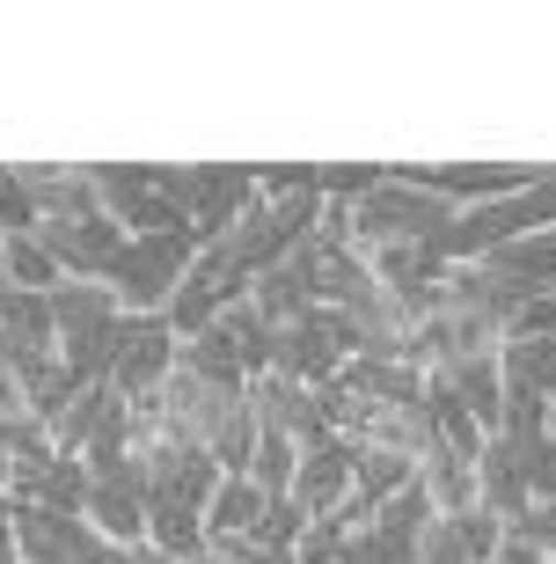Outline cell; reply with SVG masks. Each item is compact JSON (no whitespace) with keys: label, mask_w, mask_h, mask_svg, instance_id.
Listing matches in <instances>:
<instances>
[{"label":"cell","mask_w":556,"mask_h":564,"mask_svg":"<svg viewBox=\"0 0 556 564\" xmlns=\"http://www.w3.org/2000/svg\"><path fill=\"white\" fill-rule=\"evenodd\" d=\"M454 220L461 206L433 198V191L403 184V176H381V184L351 206V250H433L447 264V242H454Z\"/></svg>","instance_id":"obj_1"},{"label":"cell","mask_w":556,"mask_h":564,"mask_svg":"<svg viewBox=\"0 0 556 564\" xmlns=\"http://www.w3.org/2000/svg\"><path fill=\"white\" fill-rule=\"evenodd\" d=\"M44 308H52V345L59 359L74 367L81 381H110V352H118V286L103 279H59V286L44 293Z\"/></svg>","instance_id":"obj_2"},{"label":"cell","mask_w":556,"mask_h":564,"mask_svg":"<svg viewBox=\"0 0 556 564\" xmlns=\"http://www.w3.org/2000/svg\"><path fill=\"white\" fill-rule=\"evenodd\" d=\"M154 191H162L168 206L184 213L198 242L220 235L235 213L257 198V169H212V162H176V169H154Z\"/></svg>","instance_id":"obj_3"},{"label":"cell","mask_w":556,"mask_h":564,"mask_svg":"<svg viewBox=\"0 0 556 564\" xmlns=\"http://www.w3.org/2000/svg\"><path fill=\"white\" fill-rule=\"evenodd\" d=\"M190 257H198V228H184V235H132L124 257H118V272H110V286H118V301L132 315H162L168 293L184 286Z\"/></svg>","instance_id":"obj_4"},{"label":"cell","mask_w":556,"mask_h":564,"mask_svg":"<svg viewBox=\"0 0 556 564\" xmlns=\"http://www.w3.org/2000/svg\"><path fill=\"white\" fill-rule=\"evenodd\" d=\"M351 352H359V345H351V323L315 301L308 315H286V323H279L271 375H293V381H308V389H323V381H337V367H345Z\"/></svg>","instance_id":"obj_5"},{"label":"cell","mask_w":556,"mask_h":564,"mask_svg":"<svg viewBox=\"0 0 556 564\" xmlns=\"http://www.w3.org/2000/svg\"><path fill=\"white\" fill-rule=\"evenodd\" d=\"M124 425H132V403H124L118 381H81L74 403L52 419V447L81 455V462H103V455H124Z\"/></svg>","instance_id":"obj_6"},{"label":"cell","mask_w":556,"mask_h":564,"mask_svg":"<svg viewBox=\"0 0 556 564\" xmlns=\"http://www.w3.org/2000/svg\"><path fill=\"white\" fill-rule=\"evenodd\" d=\"M154 403H162V425H168V433L212 455V440H220L227 419L249 403V389H220V381H198V375H176V367H168L162 389H154Z\"/></svg>","instance_id":"obj_7"},{"label":"cell","mask_w":556,"mask_h":564,"mask_svg":"<svg viewBox=\"0 0 556 564\" xmlns=\"http://www.w3.org/2000/svg\"><path fill=\"white\" fill-rule=\"evenodd\" d=\"M96 206L118 220L124 235H184L190 220L154 191V169H124V162H96Z\"/></svg>","instance_id":"obj_8"},{"label":"cell","mask_w":556,"mask_h":564,"mask_svg":"<svg viewBox=\"0 0 556 564\" xmlns=\"http://www.w3.org/2000/svg\"><path fill=\"white\" fill-rule=\"evenodd\" d=\"M337 242H323V235H308V242H293L271 272L249 279V308L271 315V323H286V315H308L315 301H323V264H330Z\"/></svg>","instance_id":"obj_9"},{"label":"cell","mask_w":556,"mask_h":564,"mask_svg":"<svg viewBox=\"0 0 556 564\" xmlns=\"http://www.w3.org/2000/svg\"><path fill=\"white\" fill-rule=\"evenodd\" d=\"M425 521H433V506H425V491H395V499L373 506L367 528H351L345 543V564H417V543H425Z\"/></svg>","instance_id":"obj_10"},{"label":"cell","mask_w":556,"mask_h":564,"mask_svg":"<svg viewBox=\"0 0 556 564\" xmlns=\"http://www.w3.org/2000/svg\"><path fill=\"white\" fill-rule=\"evenodd\" d=\"M15 550L22 564H118L124 543H103L88 521H66L44 506H15Z\"/></svg>","instance_id":"obj_11"},{"label":"cell","mask_w":556,"mask_h":564,"mask_svg":"<svg viewBox=\"0 0 556 564\" xmlns=\"http://www.w3.org/2000/svg\"><path fill=\"white\" fill-rule=\"evenodd\" d=\"M176 367V330L162 315H118V352H110V381L124 389V403H140L162 389V375Z\"/></svg>","instance_id":"obj_12"},{"label":"cell","mask_w":556,"mask_h":564,"mask_svg":"<svg viewBox=\"0 0 556 564\" xmlns=\"http://www.w3.org/2000/svg\"><path fill=\"white\" fill-rule=\"evenodd\" d=\"M249 411H257V425L264 433H286L301 455H315V447H330V419H323V403H315L308 381H293V375H257L249 381Z\"/></svg>","instance_id":"obj_13"},{"label":"cell","mask_w":556,"mask_h":564,"mask_svg":"<svg viewBox=\"0 0 556 564\" xmlns=\"http://www.w3.org/2000/svg\"><path fill=\"white\" fill-rule=\"evenodd\" d=\"M403 184L433 191V198H447V206H491V198H513L520 184H535L542 169H505V162H447V169H395Z\"/></svg>","instance_id":"obj_14"},{"label":"cell","mask_w":556,"mask_h":564,"mask_svg":"<svg viewBox=\"0 0 556 564\" xmlns=\"http://www.w3.org/2000/svg\"><path fill=\"white\" fill-rule=\"evenodd\" d=\"M52 308H44V293H22V286H0V359H8V375L22 367H37L52 359Z\"/></svg>","instance_id":"obj_15"},{"label":"cell","mask_w":556,"mask_h":564,"mask_svg":"<svg viewBox=\"0 0 556 564\" xmlns=\"http://www.w3.org/2000/svg\"><path fill=\"white\" fill-rule=\"evenodd\" d=\"M308 521H323V513H337V506L351 499V447L345 440H330V447H315V455H301V469H293V491H286Z\"/></svg>","instance_id":"obj_16"},{"label":"cell","mask_w":556,"mask_h":564,"mask_svg":"<svg viewBox=\"0 0 556 564\" xmlns=\"http://www.w3.org/2000/svg\"><path fill=\"white\" fill-rule=\"evenodd\" d=\"M337 389L351 403H425V375H417L411 359H359L351 352L337 367Z\"/></svg>","instance_id":"obj_17"},{"label":"cell","mask_w":556,"mask_h":564,"mask_svg":"<svg viewBox=\"0 0 556 564\" xmlns=\"http://www.w3.org/2000/svg\"><path fill=\"white\" fill-rule=\"evenodd\" d=\"M476 506H483V513H498L505 528L527 513V484H520V462H513V447H505L498 433L476 447Z\"/></svg>","instance_id":"obj_18"},{"label":"cell","mask_w":556,"mask_h":564,"mask_svg":"<svg viewBox=\"0 0 556 564\" xmlns=\"http://www.w3.org/2000/svg\"><path fill=\"white\" fill-rule=\"evenodd\" d=\"M447 375V389L461 397V411H469L483 433H498V419H505V375H498V352H469L454 359V367H439Z\"/></svg>","instance_id":"obj_19"},{"label":"cell","mask_w":556,"mask_h":564,"mask_svg":"<svg viewBox=\"0 0 556 564\" xmlns=\"http://www.w3.org/2000/svg\"><path fill=\"white\" fill-rule=\"evenodd\" d=\"M417 491H425V506L433 513H461V506H476V455H454V447H425L417 455Z\"/></svg>","instance_id":"obj_20"},{"label":"cell","mask_w":556,"mask_h":564,"mask_svg":"<svg viewBox=\"0 0 556 564\" xmlns=\"http://www.w3.org/2000/svg\"><path fill=\"white\" fill-rule=\"evenodd\" d=\"M498 375H505V397L556 403V337H513V345H498Z\"/></svg>","instance_id":"obj_21"},{"label":"cell","mask_w":556,"mask_h":564,"mask_svg":"<svg viewBox=\"0 0 556 564\" xmlns=\"http://www.w3.org/2000/svg\"><path fill=\"white\" fill-rule=\"evenodd\" d=\"M176 375L220 381V389H249V367H242V352H235V337L220 323H206L198 337H176Z\"/></svg>","instance_id":"obj_22"},{"label":"cell","mask_w":556,"mask_h":564,"mask_svg":"<svg viewBox=\"0 0 556 564\" xmlns=\"http://www.w3.org/2000/svg\"><path fill=\"white\" fill-rule=\"evenodd\" d=\"M345 440V433H337ZM351 447V491H359V499H395V491H411L417 484V462L411 455H395V447H373V440H345Z\"/></svg>","instance_id":"obj_23"},{"label":"cell","mask_w":556,"mask_h":564,"mask_svg":"<svg viewBox=\"0 0 556 564\" xmlns=\"http://www.w3.org/2000/svg\"><path fill=\"white\" fill-rule=\"evenodd\" d=\"M15 506H44V513H66V521H88V462L81 455H59L44 469Z\"/></svg>","instance_id":"obj_24"},{"label":"cell","mask_w":556,"mask_h":564,"mask_svg":"<svg viewBox=\"0 0 556 564\" xmlns=\"http://www.w3.org/2000/svg\"><path fill=\"white\" fill-rule=\"evenodd\" d=\"M212 323H220V330L235 337V352H242L249 381H257V375H271V352H279V323L249 308V293H242V301H227V308L212 315Z\"/></svg>","instance_id":"obj_25"},{"label":"cell","mask_w":556,"mask_h":564,"mask_svg":"<svg viewBox=\"0 0 556 564\" xmlns=\"http://www.w3.org/2000/svg\"><path fill=\"white\" fill-rule=\"evenodd\" d=\"M59 257L44 250L37 235H0V286H22V293H52L59 286Z\"/></svg>","instance_id":"obj_26"},{"label":"cell","mask_w":556,"mask_h":564,"mask_svg":"<svg viewBox=\"0 0 556 564\" xmlns=\"http://www.w3.org/2000/svg\"><path fill=\"white\" fill-rule=\"evenodd\" d=\"M74 389H81V375H74V367H66L59 352H52V359H37V367H22V375H15V397H22V411H37L44 425H52V419L66 411V403H74Z\"/></svg>","instance_id":"obj_27"},{"label":"cell","mask_w":556,"mask_h":564,"mask_svg":"<svg viewBox=\"0 0 556 564\" xmlns=\"http://www.w3.org/2000/svg\"><path fill=\"white\" fill-rule=\"evenodd\" d=\"M264 506H271V491H257L249 477H220V491L206 506V543L212 535H249V528L264 521Z\"/></svg>","instance_id":"obj_28"},{"label":"cell","mask_w":556,"mask_h":564,"mask_svg":"<svg viewBox=\"0 0 556 564\" xmlns=\"http://www.w3.org/2000/svg\"><path fill=\"white\" fill-rule=\"evenodd\" d=\"M491 264H498V272H513V279H527L535 293H549V286H556V228L520 235V242H498Z\"/></svg>","instance_id":"obj_29"},{"label":"cell","mask_w":556,"mask_h":564,"mask_svg":"<svg viewBox=\"0 0 556 564\" xmlns=\"http://www.w3.org/2000/svg\"><path fill=\"white\" fill-rule=\"evenodd\" d=\"M293 469H301V447H293L286 433H264V425H257V447H249V484L279 499V491H293Z\"/></svg>","instance_id":"obj_30"},{"label":"cell","mask_w":556,"mask_h":564,"mask_svg":"<svg viewBox=\"0 0 556 564\" xmlns=\"http://www.w3.org/2000/svg\"><path fill=\"white\" fill-rule=\"evenodd\" d=\"M447 521V535H454V550L469 564H491L498 557V535H505V521L498 513H483V506H461V513H439Z\"/></svg>","instance_id":"obj_31"},{"label":"cell","mask_w":556,"mask_h":564,"mask_svg":"<svg viewBox=\"0 0 556 564\" xmlns=\"http://www.w3.org/2000/svg\"><path fill=\"white\" fill-rule=\"evenodd\" d=\"M513 337H556V286L549 293H527V301L498 323V345H513Z\"/></svg>","instance_id":"obj_32"},{"label":"cell","mask_w":556,"mask_h":564,"mask_svg":"<svg viewBox=\"0 0 556 564\" xmlns=\"http://www.w3.org/2000/svg\"><path fill=\"white\" fill-rule=\"evenodd\" d=\"M301 528H308V513H301V506L279 491V499L264 506V521L249 528V535H257V543H271V550H293V543H301Z\"/></svg>","instance_id":"obj_33"},{"label":"cell","mask_w":556,"mask_h":564,"mask_svg":"<svg viewBox=\"0 0 556 564\" xmlns=\"http://www.w3.org/2000/svg\"><path fill=\"white\" fill-rule=\"evenodd\" d=\"M30 228H37V206H30L15 162H0V235H30Z\"/></svg>","instance_id":"obj_34"},{"label":"cell","mask_w":556,"mask_h":564,"mask_svg":"<svg viewBox=\"0 0 556 564\" xmlns=\"http://www.w3.org/2000/svg\"><path fill=\"white\" fill-rule=\"evenodd\" d=\"M513 535H527L535 550H549V557H556V499H535V506L513 521Z\"/></svg>","instance_id":"obj_35"},{"label":"cell","mask_w":556,"mask_h":564,"mask_svg":"<svg viewBox=\"0 0 556 564\" xmlns=\"http://www.w3.org/2000/svg\"><path fill=\"white\" fill-rule=\"evenodd\" d=\"M0 564H22V550H15V521H0Z\"/></svg>","instance_id":"obj_36"},{"label":"cell","mask_w":556,"mask_h":564,"mask_svg":"<svg viewBox=\"0 0 556 564\" xmlns=\"http://www.w3.org/2000/svg\"><path fill=\"white\" fill-rule=\"evenodd\" d=\"M549 440H556V403H549Z\"/></svg>","instance_id":"obj_37"}]
</instances>
